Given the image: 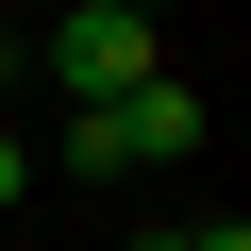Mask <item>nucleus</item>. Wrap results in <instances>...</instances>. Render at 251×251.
<instances>
[{
	"instance_id": "7ed1b4c3",
	"label": "nucleus",
	"mask_w": 251,
	"mask_h": 251,
	"mask_svg": "<svg viewBox=\"0 0 251 251\" xmlns=\"http://www.w3.org/2000/svg\"><path fill=\"white\" fill-rule=\"evenodd\" d=\"M0 201H34V134H17V117H0Z\"/></svg>"
},
{
	"instance_id": "39448f33",
	"label": "nucleus",
	"mask_w": 251,
	"mask_h": 251,
	"mask_svg": "<svg viewBox=\"0 0 251 251\" xmlns=\"http://www.w3.org/2000/svg\"><path fill=\"white\" fill-rule=\"evenodd\" d=\"M0 100H17V17H0Z\"/></svg>"
},
{
	"instance_id": "20e7f679",
	"label": "nucleus",
	"mask_w": 251,
	"mask_h": 251,
	"mask_svg": "<svg viewBox=\"0 0 251 251\" xmlns=\"http://www.w3.org/2000/svg\"><path fill=\"white\" fill-rule=\"evenodd\" d=\"M184 251H251V218H184Z\"/></svg>"
},
{
	"instance_id": "423d86ee",
	"label": "nucleus",
	"mask_w": 251,
	"mask_h": 251,
	"mask_svg": "<svg viewBox=\"0 0 251 251\" xmlns=\"http://www.w3.org/2000/svg\"><path fill=\"white\" fill-rule=\"evenodd\" d=\"M134 251H184V218H151V234H134Z\"/></svg>"
},
{
	"instance_id": "f03ea898",
	"label": "nucleus",
	"mask_w": 251,
	"mask_h": 251,
	"mask_svg": "<svg viewBox=\"0 0 251 251\" xmlns=\"http://www.w3.org/2000/svg\"><path fill=\"white\" fill-rule=\"evenodd\" d=\"M117 134H134V184L201 168V84H134V100H117Z\"/></svg>"
},
{
	"instance_id": "f257e3e1",
	"label": "nucleus",
	"mask_w": 251,
	"mask_h": 251,
	"mask_svg": "<svg viewBox=\"0 0 251 251\" xmlns=\"http://www.w3.org/2000/svg\"><path fill=\"white\" fill-rule=\"evenodd\" d=\"M50 84L67 100H134V84H168V34L117 17V0H67V17H50Z\"/></svg>"
}]
</instances>
